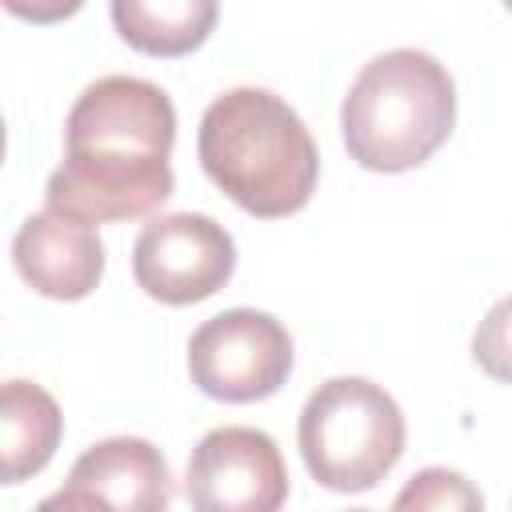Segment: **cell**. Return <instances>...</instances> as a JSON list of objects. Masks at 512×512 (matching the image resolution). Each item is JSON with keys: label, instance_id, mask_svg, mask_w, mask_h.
I'll list each match as a JSON object with an SVG mask.
<instances>
[{"label": "cell", "instance_id": "obj_1", "mask_svg": "<svg viewBox=\"0 0 512 512\" xmlns=\"http://www.w3.org/2000/svg\"><path fill=\"white\" fill-rule=\"evenodd\" d=\"M176 108L164 88L140 76H100L64 124V160L48 176V208L88 224H116L156 212L172 196Z\"/></svg>", "mask_w": 512, "mask_h": 512}, {"label": "cell", "instance_id": "obj_2", "mask_svg": "<svg viewBox=\"0 0 512 512\" xmlns=\"http://www.w3.org/2000/svg\"><path fill=\"white\" fill-rule=\"evenodd\" d=\"M200 168L248 216L300 212L320 176V152L288 100L268 88H232L200 116Z\"/></svg>", "mask_w": 512, "mask_h": 512}, {"label": "cell", "instance_id": "obj_3", "mask_svg": "<svg viewBox=\"0 0 512 512\" xmlns=\"http://www.w3.org/2000/svg\"><path fill=\"white\" fill-rule=\"evenodd\" d=\"M456 124V84L448 68L420 48L372 56L352 80L340 128L348 156L368 172L420 168Z\"/></svg>", "mask_w": 512, "mask_h": 512}, {"label": "cell", "instance_id": "obj_4", "mask_svg": "<svg viewBox=\"0 0 512 512\" xmlns=\"http://www.w3.org/2000/svg\"><path fill=\"white\" fill-rule=\"evenodd\" d=\"M300 456L328 492H368L404 456L400 404L364 376L324 380L300 412Z\"/></svg>", "mask_w": 512, "mask_h": 512}, {"label": "cell", "instance_id": "obj_5", "mask_svg": "<svg viewBox=\"0 0 512 512\" xmlns=\"http://www.w3.org/2000/svg\"><path fill=\"white\" fill-rule=\"evenodd\" d=\"M192 384L224 404H256L284 388L292 372L288 328L256 308L208 316L188 340Z\"/></svg>", "mask_w": 512, "mask_h": 512}, {"label": "cell", "instance_id": "obj_6", "mask_svg": "<svg viewBox=\"0 0 512 512\" xmlns=\"http://www.w3.org/2000/svg\"><path fill=\"white\" fill-rule=\"evenodd\" d=\"M236 272V244L224 224L204 212L156 216L140 228L132 244L136 284L172 308L200 304L216 296Z\"/></svg>", "mask_w": 512, "mask_h": 512}, {"label": "cell", "instance_id": "obj_7", "mask_svg": "<svg viewBox=\"0 0 512 512\" xmlns=\"http://www.w3.org/2000/svg\"><path fill=\"white\" fill-rule=\"evenodd\" d=\"M184 496L200 512H272L288 500L284 456L260 428H212L188 456Z\"/></svg>", "mask_w": 512, "mask_h": 512}, {"label": "cell", "instance_id": "obj_8", "mask_svg": "<svg viewBox=\"0 0 512 512\" xmlns=\"http://www.w3.org/2000/svg\"><path fill=\"white\" fill-rule=\"evenodd\" d=\"M172 504V472L156 444L112 436L92 444L68 472V484L40 508H132L156 512Z\"/></svg>", "mask_w": 512, "mask_h": 512}, {"label": "cell", "instance_id": "obj_9", "mask_svg": "<svg viewBox=\"0 0 512 512\" xmlns=\"http://www.w3.org/2000/svg\"><path fill=\"white\" fill-rule=\"evenodd\" d=\"M12 264L32 292L48 300H84L104 276V244L96 224L60 208H44L20 224L12 240Z\"/></svg>", "mask_w": 512, "mask_h": 512}, {"label": "cell", "instance_id": "obj_10", "mask_svg": "<svg viewBox=\"0 0 512 512\" xmlns=\"http://www.w3.org/2000/svg\"><path fill=\"white\" fill-rule=\"evenodd\" d=\"M64 432L60 404L32 380H8L0 388V476L20 484L36 476Z\"/></svg>", "mask_w": 512, "mask_h": 512}, {"label": "cell", "instance_id": "obj_11", "mask_svg": "<svg viewBox=\"0 0 512 512\" xmlns=\"http://www.w3.org/2000/svg\"><path fill=\"white\" fill-rule=\"evenodd\" d=\"M220 20V0H112L120 40L144 56L176 60L196 52Z\"/></svg>", "mask_w": 512, "mask_h": 512}, {"label": "cell", "instance_id": "obj_12", "mask_svg": "<svg viewBox=\"0 0 512 512\" xmlns=\"http://www.w3.org/2000/svg\"><path fill=\"white\" fill-rule=\"evenodd\" d=\"M396 508H432V512H460V508H484L480 488H472V480H464L452 468H424L416 472L404 492L392 500Z\"/></svg>", "mask_w": 512, "mask_h": 512}, {"label": "cell", "instance_id": "obj_13", "mask_svg": "<svg viewBox=\"0 0 512 512\" xmlns=\"http://www.w3.org/2000/svg\"><path fill=\"white\" fill-rule=\"evenodd\" d=\"M472 360L500 384H512V296L496 300L476 336H472Z\"/></svg>", "mask_w": 512, "mask_h": 512}, {"label": "cell", "instance_id": "obj_14", "mask_svg": "<svg viewBox=\"0 0 512 512\" xmlns=\"http://www.w3.org/2000/svg\"><path fill=\"white\" fill-rule=\"evenodd\" d=\"M4 8L28 24H60V20L76 16L84 8V0H4Z\"/></svg>", "mask_w": 512, "mask_h": 512}, {"label": "cell", "instance_id": "obj_15", "mask_svg": "<svg viewBox=\"0 0 512 512\" xmlns=\"http://www.w3.org/2000/svg\"><path fill=\"white\" fill-rule=\"evenodd\" d=\"M504 8H508V12H512V0H504Z\"/></svg>", "mask_w": 512, "mask_h": 512}]
</instances>
